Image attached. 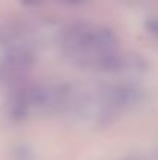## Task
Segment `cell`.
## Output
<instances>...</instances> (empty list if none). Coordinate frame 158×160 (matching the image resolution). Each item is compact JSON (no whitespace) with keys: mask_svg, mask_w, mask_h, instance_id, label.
<instances>
[{"mask_svg":"<svg viewBox=\"0 0 158 160\" xmlns=\"http://www.w3.org/2000/svg\"><path fill=\"white\" fill-rule=\"evenodd\" d=\"M59 48L67 61L85 70L110 72L122 65V53L115 34L99 25L76 23L59 36Z\"/></svg>","mask_w":158,"mask_h":160,"instance_id":"obj_1","label":"cell"}]
</instances>
